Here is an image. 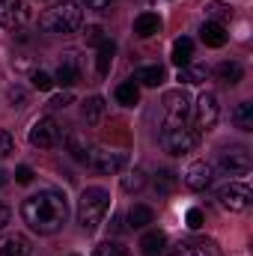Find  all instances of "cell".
Returning <instances> with one entry per match:
<instances>
[{
	"label": "cell",
	"mask_w": 253,
	"mask_h": 256,
	"mask_svg": "<svg viewBox=\"0 0 253 256\" xmlns=\"http://www.w3.org/2000/svg\"><path fill=\"white\" fill-rule=\"evenodd\" d=\"M72 102H74V96H72V92H60V96H54L48 104H51V110H63V108H68Z\"/></svg>",
	"instance_id": "36"
},
{
	"label": "cell",
	"mask_w": 253,
	"mask_h": 256,
	"mask_svg": "<svg viewBox=\"0 0 253 256\" xmlns=\"http://www.w3.org/2000/svg\"><path fill=\"white\" fill-rule=\"evenodd\" d=\"M9 220H12V212H9V208H6V206L0 202V232H3L6 226H9Z\"/></svg>",
	"instance_id": "40"
},
{
	"label": "cell",
	"mask_w": 253,
	"mask_h": 256,
	"mask_svg": "<svg viewBox=\"0 0 253 256\" xmlns=\"http://www.w3.org/2000/svg\"><path fill=\"white\" fill-rule=\"evenodd\" d=\"M212 179H214V170H212V164L208 161H194L188 170H185V188L190 191H206L208 185H212Z\"/></svg>",
	"instance_id": "12"
},
{
	"label": "cell",
	"mask_w": 253,
	"mask_h": 256,
	"mask_svg": "<svg viewBox=\"0 0 253 256\" xmlns=\"http://www.w3.org/2000/svg\"><path fill=\"white\" fill-rule=\"evenodd\" d=\"M116 102H120L122 108H134V104L140 102V86H137L134 80L120 84V86H116Z\"/></svg>",
	"instance_id": "27"
},
{
	"label": "cell",
	"mask_w": 253,
	"mask_h": 256,
	"mask_svg": "<svg viewBox=\"0 0 253 256\" xmlns=\"http://www.w3.org/2000/svg\"><path fill=\"white\" fill-rule=\"evenodd\" d=\"M200 36H202V42H206L208 48H220V45H226V30H224V24L206 21V24L200 27Z\"/></svg>",
	"instance_id": "20"
},
{
	"label": "cell",
	"mask_w": 253,
	"mask_h": 256,
	"mask_svg": "<svg viewBox=\"0 0 253 256\" xmlns=\"http://www.w3.org/2000/svg\"><path fill=\"white\" fill-rule=\"evenodd\" d=\"M134 84H143V86H158L164 84V66H140L134 72Z\"/></svg>",
	"instance_id": "22"
},
{
	"label": "cell",
	"mask_w": 253,
	"mask_h": 256,
	"mask_svg": "<svg viewBox=\"0 0 253 256\" xmlns=\"http://www.w3.org/2000/svg\"><path fill=\"white\" fill-rule=\"evenodd\" d=\"M84 164H90L98 173H120L126 167V155L122 152H108L102 146H90V155H86Z\"/></svg>",
	"instance_id": "5"
},
{
	"label": "cell",
	"mask_w": 253,
	"mask_h": 256,
	"mask_svg": "<svg viewBox=\"0 0 253 256\" xmlns=\"http://www.w3.org/2000/svg\"><path fill=\"white\" fill-rule=\"evenodd\" d=\"M114 54H116V45H114L110 39H104V42L98 45V54H96V68H98V74H108V72H110Z\"/></svg>",
	"instance_id": "23"
},
{
	"label": "cell",
	"mask_w": 253,
	"mask_h": 256,
	"mask_svg": "<svg viewBox=\"0 0 253 256\" xmlns=\"http://www.w3.org/2000/svg\"><path fill=\"white\" fill-rule=\"evenodd\" d=\"M164 250H167V236L161 230H149L140 238V254L143 256H164Z\"/></svg>",
	"instance_id": "16"
},
{
	"label": "cell",
	"mask_w": 253,
	"mask_h": 256,
	"mask_svg": "<svg viewBox=\"0 0 253 256\" xmlns=\"http://www.w3.org/2000/svg\"><path fill=\"white\" fill-rule=\"evenodd\" d=\"M60 126H57V120H51V116H42V120H36L33 128H30V143L33 146H39V149H51V146H57L60 143Z\"/></svg>",
	"instance_id": "7"
},
{
	"label": "cell",
	"mask_w": 253,
	"mask_h": 256,
	"mask_svg": "<svg viewBox=\"0 0 253 256\" xmlns=\"http://www.w3.org/2000/svg\"><path fill=\"white\" fill-rule=\"evenodd\" d=\"M164 256H208L200 248V238H190V242H176L173 248H167Z\"/></svg>",
	"instance_id": "25"
},
{
	"label": "cell",
	"mask_w": 253,
	"mask_h": 256,
	"mask_svg": "<svg viewBox=\"0 0 253 256\" xmlns=\"http://www.w3.org/2000/svg\"><path fill=\"white\" fill-rule=\"evenodd\" d=\"M66 149H68V155H72L74 161H86V155H90V140H86V134L68 128V131H66Z\"/></svg>",
	"instance_id": "15"
},
{
	"label": "cell",
	"mask_w": 253,
	"mask_h": 256,
	"mask_svg": "<svg viewBox=\"0 0 253 256\" xmlns=\"http://www.w3.org/2000/svg\"><path fill=\"white\" fill-rule=\"evenodd\" d=\"M21 218L24 224L39 232V236H54L63 230V224L68 220V200L60 191H39L33 196H27L21 202Z\"/></svg>",
	"instance_id": "1"
},
{
	"label": "cell",
	"mask_w": 253,
	"mask_h": 256,
	"mask_svg": "<svg viewBox=\"0 0 253 256\" xmlns=\"http://www.w3.org/2000/svg\"><path fill=\"white\" fill-rule=\"evenodd\" d=\"M30 254H33V244H30L27 236L12 232V236L0 238V256H30Z\"/></svg>",
	"instance_id": "14"
},
{
	"label": "cell",
	"mask_w": 253,
	"mask_h": 256,
	"mask_svg": "<svg viewBox=\"0 0 253 256\" xmlns=\"http://www.w3.org/2000/svg\"><path fill=\"white\" fill-rule=\"evenodd\" d=\"M128 226L131 230H143V226H149L152 220H155V212L149 208V206H143V202H137V206H131L128 208Z\"/></svg>",
	"instance_id": "21"
},
{
	"label": "cell",
	"mask_w": 253,
	"mask_h": 256,
	"mask_svg": "<svg viewBox=\"0 0 253 256\" xmlns=\"http://www.w3.org/2000/svg\"><path fill=\"white\" fill-rule=\"evenodd\" d=\"M143 188H146V173L140 167H134L131 173L122 176V191L126 194H137V191H143Z\"/></svg>",
	"instance_id": "30"
},
{
	"label": "cell",
	"mask_w": 253,
	"mask_h": 256,
	"mask_svg": "<svg viewBox=\"0 0 253 256\" xmlns=\"http://www.w3.org/2000/svg\"><path fill=\"white\" fill-rule=\"evenodd\" d=\"M6 182H9V173H6V170H0V188H3Z\"/></svg>",
	"instance_id": "42"
},
{
	"label": "cell",
	"mask_w": 253,
	"mask_h": 256,
	"mask_svg": "<svg viewBox=\"0 0 253 256\" xmlns=\"http://www.w3.org/2000/svg\"><path fill=\"white\" fill-rule=\"evenodd\" d=\"M30 21V6L24 0H6L0 3V27L3 30H18Z\"/></svg>",
	"instance_id": "9"
},
{
	"label": "cell",
	"mask_w": 253,
	"mask_h": 256,
	"mask_svg": "<svg viewBox=\"0 0 253 256\" xmlns=\"http://www.w3.org/2000/svg\"><path fill=\"white\" fill-rule=\"evenodd\" d=\"M185 224H188L190 230H200V226H202V212H200V208H188Z\"/></svg>",
	"instance_id": "38"
},
{
	"label": "cell",
	"mask_w": 253,
	"mask_h": 256,
	"mask_svg": "<svg viewBox=\"0 0 253 256\" xmlns=\"http://www.w3.org/2000/svg\"><path fill=\"white\" fill-rule=\"evenodd\" d=\"M218 78L224 80V84H230V86H236L242 78H244V68L242 63H236V60H226V63L218 66Z\"/></svg>",
	"instance_id": "24"
},
{
	"label": "cell",
	"mask_w": 253,
	"mask_h": 256,
	"mask_svg": "<svg viewBox=\"0 0 253 256\" xmlns=\"http://www.w3.org/2000/svg\"><path fill=\"white\" fill-rule=\"evenodd\" d=\"M208 78V66H202V63H188V66H182L179 68V84H185V86H196V84H202Z\"/></svg>",
	"instance_id": "19"
},
{
	"label": "cell",
	"mask_w": 253,
	"mask_h": 256,
	"mask_svg": "<svg viewBox=\"0 0 253 256\" xmlns=\"http://www.w3.org/2000/svg\"><path fill=\"white\" fill-rule=\"evenodd\" d=\"M190 57H194V42H190L188 36L176 39V45H173V57H170V60H173V63L182 68V66H188V63H190Z\"/></svg>",
	"instance_id": "28"
},
{
	"label": "cell",
	"mask_w": 253,
	"mask_h": 256,
	"mask_svg": "<svg viewBox=\"0 0 253 256\" xmlns=\"http://www.w3.org/2000/svg\"><path fill=\"white\" fill-rule=\"evenodd\" d=\"M232 122H236L238 131H253V104L250 102L236 104V110H232Z\"/></svg>",
	"instance_id": "26"
},
{
	"label": "cell",
	"mask_w": 253,
	"mask_h": 256,
	"mask_svg": "<svg viewBox=\"0 0 253 256\" xmlns=\"http://www.w3.org/2000/svg\"><path fill=\"white\" fill-rule=\"evenodd\" d=\"M86 42H92V45H102V42H104V36H102V27H90V30H86Z\"/></svg>",
	"instance_id": "39"
},
{
	"label": "cell",
	"mask_w": 253,
	"mask_h": 256,
	"mask_svg": "<svg viewBox=\"0 0 253 256\" xmlns=\"http://www.w3.org/2000/svg\"><path fill=\"white\" fill-rule=\"evenodd\" d=\"M6 98H9L12 108H24V104H27V92H24V86H18V84L6 90Z\"/></svg>",
	"instance_id": "33"
},
{
	"label": "cell",
	"mask_w": 253,
	"mask_h": 256,
	"mask_svg": "<svg viewBox=\"0 0 253 256\" xmlns=\"http://www.w3.org/2000/svg\"><path fill=\"white\" fill-rule=\"evenodd\" d=\"M12 152H15V140H12V134H9V131H3V128H0V161H3V158H9Z\"/></svg>",
	"instance_id": "35"
},
{
	"label": "cell",
	"mask_w": 253,
	"mask_h": 256,
	"mask_svg": "<svg viewBox=\"0 0 253 256\" xmlns=\"http://www.w3.org/2000/svg\"><path fill=\"white\" fill-rule=\"evenodd\" d=\"M92 256H131V254H128V248L122 242H102L92 250Z\"/></svg>",
	"instance_id": "32"
},
{
	"label": "cell",
	"mask_w": 253,
	"mask_h": 256,
	"mask_svg": "<svg viewBox=\"0 0 253 256\" xmlns=\"http://www.w3.org/2000/svg\"><path fill=\"white\" fill-rule=\"evenodd\" d=\"M15 182H18V185H30V182H33V170H30L27 164H21V167L15 170Z\"/></svg>",
	"instance_id": "37"
},
{
	"label": "cell",
	"mask_w": 253,
	"mask_h": 256,
	"mask_svg": "<svg viewBox=\"0 0 253 256\" xmlns=\"http://www.w3.org/2000/svg\"><path fill=\"white\" fill-rule=\"evenodd\" d=\"M250 167H253L250 152L242 149V146L226 149V152L220 155V170H224L226 176H244V173H250Z\"/></svg>",
	"instance_id": "10"
},
{
	"label": "cell",
	"mask_w": 253,
	"mask_h": 256,
	"mask_svg": "<svg viewBox=\"0 0 253 256\" xmlns=\"http://www.w3.org/2000/svg\"><path fill=\"white\" fill-rule=\"evenodd\" d=\"M206 18L208 21H214V24H224V21H230L232 18V6H226V3H208L206 6Z\"/></svg>",
	"instance_id": "31"
},
{
	"label": "cell",
	"mask_w": 253,
	"mask_h": 256,
	"mask_svg": "<svg viewBox=\"0 0 253 256\" xmlns=\"http://www.w3.org/2000/svg\"><path fill=\"white\" fill-rule=\"evenodd\" d=\"M0 3H6V0H0Z\"/></svg>",
	"instance_id": "43"
},
{
	"label": "cell",
	"mask_w": 253,
	"mask_h": 256,
	"mask_svg": "<svg viewBox=\"0 0 253 256\" xmlns=\"http://www.w3.org/2000/svg\"><path fill=\"white\" fill-rule=\"evenodd\" d=\"M176 185H179V179H176L173 170H158V176H155V191H158V196L173 194L176 191Z\"/></svg>",
	"instance_id": "29"
},
{
	"label": "cell",
	"mask_w": 253,
	"mask_h": 256,
	"mask_svg": "<svg viewBox=\"0 0 253 256\" xmlns=\"http://www.w3.org/2000/svg\"><path fill=\"white\" fill-rule=\"evenodd\" d=\"M30 80H33V86H36V90H42V92H48V90L54 86V78H51L48 72H33V78H30Z\"/></svg>",
	"instance_id": "34"
},
{
	"label": "cell",
	"mask_w": 253,
	"mask_h": 256,
	"mask_svg": "<svg viewBox=\"0 0 253 256\" xmlns=\"http://www.w3.org/2000/svg\"><path fill=\"white\" fill-rule=\"evenodd\" d=\"M0 78H3V72H0Z\"/></svg>",
	"instance_id": "44"
},
{
	"label": "cell",
	"mask_w": 253,
	"mask_h": 256,
	"mask_svg": "<svg viewBox=\"0 0 253 256\" xmlns=\"http://www.w3.org/2000/svg\"><path fill=\"white\" fill-rule=\"evenodd\" d=\"M194 116H196V128L200 131H208L214 128L218 116H220V104H218V96L214 92H202L194 104Z\"/></svg>",
	"instance_id": "8"
},
{
	"label": "cell",
	"mask_w": 253,
	"mask_h": 256,
	"mask_svg": "<svg viewBox=\"0 0 253 256\" xmlns=\"http://www.w3.org/2000/svg\"><path fill=\"white\" fill-rule=\"evenodd\" d=\"M200 143V134L196 131H190L185 122H167L164 131H161V146L170 152V155H188L194 152V146Z\"/></svg>",
	"instance_id": "4"
},
{
	"label": "cell",
	"mask_w": 253,
	"mask_h": 256,
	"mask_svg": "<svg viewBox=\"0 0 253 256\" xmlns=\"http://www.w3.org/2000/svg\"><path fill=\"white\" fill-rule=\"evenodd\" d=\"M86 3V9H108L114 0H84Z\"/></svg>",
	"instance_id": "41"
},
{
	"label": "cell",
	"mask_w": 253,
	"mask_h": 256,
	"mask_svg": "<svg viewBox=\"0 0 253 256\" xmlns=\"http://www.w3.org/2000/svg\"><path fill=\"white\" fill-rule=\"evenodd\" d=\"M104 98L102 96H90L84 104H80V114H84V120H86V126H98L102 122V116H104Z\"/></svg>",
	"instance_id": "18"
},
{
	"label": "cell",
	"mask_w": 253,
	"mask_h": 256,
	"mask_svg": "<svg viewBox=\"0 0 253 256\" xmlns=\"http://www.w3.org/2000/svg\"><path fill=\"white\" fill-rule=\"evenodd\" d=\"M39 24H42L45 33L68 36V33H74V30L80 27V6L72 3V0H63V3H57L54 9H48Z\"/></svg>",
	"instance_id": "3"
},
{
	"label": "cell",
	"mask_w": 253,
	"mask_h": 256,
	"mask_svg": "<svg viewBox=\"0 0 253 256\" xmlns=\"http://www.w3.org/2000/svg\"><path fill=\"white\" fill-rule=\"evenodd\" d=\"M110 208V194L104 188H86L78 200V224L86 230V232H96L104 220Z\"/></svg>",
	"instance_id": "2"
},
{
	"label": "cell",
	"mask_w": 253,
	"mask_h": 256,
	"mask_svg": "<svg viewBox=\"0 0 253 256\" xmlns=\"http://www.w3.org/2000/svg\"><path fill=\"white\" fill-rule=\"evenodd\" d=\"M161 30V18L155 15V12H140L137 18H134V33L140 36V39H149V36H155Z\"/></svg>",
	"instance_id": "17"
},
{
	"label": "cell",
	"mask_w": 253,
	"mask_h": 256,
	"mask_svg": "<svg viewBox=\"0 0 253 256\" xmlns=\"http://www.w3.org/2000/svg\"><path fill=\"white\" fill-rule=\"evenodd\" d=\"M253 194L248 185H242V182H230V185H224L220 191H218V202L226 208V212H244L248 206H250Z\"/></svg>",
	"instance_id": "6"
},
{
	"label": "cell",
	"mask_w": 253,
	"mask_h": 256,
	"mask_svg": "<svg viewBox=\"0 0 253 256\" xmlns=\"http://www.w3.org/2000/svg\"><path fill=\"white\" fill-rule=\"evenodd\" d=\"M164 114H167V122H185L190 114V98L185 90H173L164 96Z\"/></svg>",
	"instance_id": "11"
},
{
	"label": "cell",
	"mask_w": 253,
	"mask_h": 256,
	"mask_svg": "<svg viewBox=\"0 0 253 256\" xmlns=\"http://www.w3.org/2000/svg\"><path fill=\"white\" fill-rule=\"evenodd\" d=\"M78 78H80V60H78V54H74V51H66L63 60H60V66H57L54 84L72 86V84H78Z\"/></svg>",
	"instance_id": "13"
}]
</instances>
